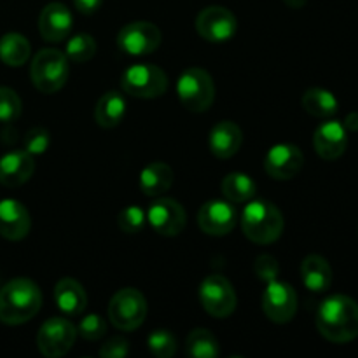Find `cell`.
Masks as SVG:
<instances>
[{
    "label": "cell",
    "instance_id": "obj_1",
    "mask_svg": "<svg viewBox=\"0 0 358 358\" xmlns=\"http://www.w3.org/2000/svg\"><path fill=\"white\" fill-rule=\"evenodd\" d=\"M317 329L327 341L350 343L358 338V303L348 296H332L320 304Z\"/></svg>",
    "mask_w": 358,
    "mask_h": 358
},
{
    "label": "cell",
    "instance_id": "obj_2",
    "mask_svg": "<svg viewBox=\"0 0 358 358\" xmlns=\"http://www.w3.org/2000/svg\"><path fill=\"white\" fill-rule=\"evenodd\" d=\"M42 308L41 289L28 278H14L0 289V322L21 325Z\"/></svg>",
    "mask_w": 358,
    "mask_h": 358
},
{
    "label": "cell",
    "instance_id": "obj_3",
    "mask_svg": "<svg viewBox=\"0 0 358 358\" xmlns=\"http://www.w3.org/2000/svg\"><path fill=\"white\" fill-rule=\"evenodd\" d=\"M283 215L273 203L252 201L245 206L241 215V229L250 241L269 245L278 240L283 233Z\"/></svg>",
    "mask_w": 358,
    "mask_h": 358
},
{
    "label": "cell",
    "instance_id": "obj_4",
    "mask_svg": "<svg viewBox=\"0 0 358 358\" xmlns=\"http://www.w3.org/2000/svg\"><path fill=\"white\" fill-rule=\"evenodd\" d=\"M30 77L34 86L41 93L51 94L62 90L69 79V58L58 49H41L34 56L30 66Z\"/></svg>",
    "mask_w": 358,
    "mask_h": 358
},
{
    "label": "cell",
    "instance_id": "obj_5",
    "mask_svg": "<svg viewBox=\"0 0 358 358\" xmlns=\"http://www.w3.org/2000/svg\"><path fill=\"white\" fill-rule=\"evenodd\" d=\"M180 103L194 114L208 110L215 98V86L210 73L203 69H187L177 83Z\"/></svg>",
    "mask_w": 358,
    "mask_h": 358
},
{
    "label": "cell",
    "instance_id": "obj_6",
    "mask_svg": "<svg viewBox=\"0 0 358 358\" xmlns=\"http://www.w3.org/2000/svg\"><path fill=\"white\" fill-rule=\"evenodd\" d=\"M147 317V303L136 289H121L108 303V320L119 331L131 332L143 324Z\"/></svg>",
    "mask_w": 358,
    "mask_h": 358
},
{
    "label": "cell",
    "instance_id": "obj_7",
    "mask_svg": "<svg viewBox=\"0 0 358 358\" xmlns=\"http://www.w3.org/2000/svg\"><path fill=\"white\" fill-rule=\"evenodd\" d=\"M121 86L129 96L150 100V98L161 96L166 91L168 77L159 66L140 63V65L129 66L122 73Z\"/></svg>",
    "mask_w": 358,
    "mask_h": 358
},
{
    "label": "cell",
    "instance_id": "obj_8",
    "mask_svg": "<svg viewBox=\"0 0 358 358\" xmlns=\"http://www.w3.org/2000/svg\"><path fill=\"white\" fill-rule=\"evenodd\" d=\"M201 306L213 318H227L236 310V292L222 275H210L199 287Z\"/></svg>",
    "mask_w": 358,
    "mask_h": 358
},
{
    "label": "cell",
    "instance_id": "obj_9",
    "mask_svg": "<svg viewBox=\"0 0 358 358\" xmlns=\"http://www.w3.org/2000/svg\"><path fill=\"white\" fill-rule=\"evenodd\" d=\"M77 338V327L66 318L55 317L42 324L37 334V346L41 353L48 358L66 355Z\"/></svg>",
    "mask_w": 358,
    "mask_h": 358
},
{
    "label": "cell",
    "instance_id": "obj_10",
    "mask_svg": "<svg viewBox=\"0 0 358 358\" xmlns=\"http://www.w3.org/2000/svg\"><path fill=\"white\" fill-rule=\"evenodd\" d=\"M161 44L159 28L149 21H133L122 27L117 35L121 51L131 56H145L156 51Z\"/></svg>",
    "mask_w": 358,
    "mask_h": 358
},
{
    "label": "cell",
    "instance_id": "obj_11",
    "mask_svg": "<svg viewBox=\"0 0 358 358\" xmlns=\"http://www.w3.org/2000/svg\"><path fill=\"white\" fill-rule=\"evenodd\" d=\"M262 310H264L266 317L275 324H287L296 317V290L289 283L271 280L262 294Z\"/></svg>",
    "mask_w": 358,
    "mask_h": 358
},
{
    "label": "cell",
    "instance_id": "obj_12",
    "mask_svg": "<svg viewBox=\"0 0 358 358\" xmlns=\"http://www.w3.org/2000/svg\"><path fill=\"white\" fill-rule=\"evenodd\" d=\"M196 30L208 42H226L236 34V17L222 6L205 7L196 17Z\"/></svg>",
    "mask_w": 358,
    "mask_h": 358
},
{
    "label": "cell",
    "instance_id": "obj_13",
    "mask_svg": "<svg viewBox=\"0 0 358 358\" xmlns=\"http://www.w3.org/2000/svg\"><path fill=\"white\" fill-rule=\"evenodd\" d=\"M147 220L157 234L171 238L184 231L187 215H185L184 206L178 201L171 198H159L150 205Z\"/></svg>",
    "mask_w": 358,
    "mask_h": 358
},
{
    "label": "cell",
    "instance_id": "obj_14",
    "mask_svg": "<svg viewBox=\"0 0 358 358\" xmlns=\"http://www.w3.org/2000/svg\"><path fill=\"white\" fill-rule=\"evenodd\" d=\"M304 166V156L294 143H278L264 157V170L276 180H290Z\"/></svg>",
    "mask_w": 358,
    "mask_h": 358
},
{
    "label": "cell",
    "instance_id": "obj_15",
    "mask_svg": "<svg viewBox=\"0 0 358 358\" xmlns=\"http://www.w3.org/2000/svg\"><path fill=\"white\" fill-rule=\"evenodd\" d=\"M198 224L203 233L210 236H226L236 226V210L220 199L205 203L198 213Z\"/></svg>",
    "mask_w": 358,
    "mask_h": 358
},
{
    "label": "cell",
    "instance_id": "obj_16",
    "mask_svg": "<svg viewBox=\"0 0 358 358\" xmlns=\"http://www.w3.org/2000/svg\"><path fill=\"white\" fill-rule=\"evenodd\" d=\"M30 213L27 206L16 199L0 201V236L10 241H20L30 233Z\"/></svg>",
    "mask_w": 358,
    "mask_h": 358
},
{
    "label": "cell",
    "instance_id": "obj_17",
    "mask_svg": "<svg viewBox=\"0 0 358 358\" xmlns=\"http://www.w3.org/2000/svg\"><path fill=\"white\" fill-rule=\"evenodd\" d=\"M346 145H348V135L345 126L339 121L324 122L315 131L313 147L322 159H338L345 154Z\"/></svg>",
    "mask_w": 358,
    "mask_h": 358
},
{
    "label": "cell",
    "instance_id": "obj_18",
    "mask_svg": "<svg viewBox=\"0 0 358 358\" xmlns=\"http://www.w3.org/2000/svg\"><path fill=\"white\" fill-rule=\"evenodd\" d=\"M72 30V14L62 2H51L38 16V31L48 42H62Z\"/></svg>",
    "mask_w": 358,
    "mask_h": 358
},
{
    "label": "cell",
    "instance_id": "obj_19",
    "mask_svg": "<svg viewBox=\"0 0 358 358\" xmlns=\"http://www.w3.org/2000/svg\"><path fill=\"white\" fill-rule=\"evenodd\" d=\"M34 171V156L27 150H14L0 157V184L6 187H20L30 180Z\"/></svg>",
    "mask_w": 358,
    "mask_h": 358
},
{
    "label": "cell",
    "instance_id": "obj_20",
    "mask_svg": "<svg viewBox=\"0 0 358 358\" xmlns=\"http://www.w3.org/2000/svg\"><path fill=\"white\" fill-rule=\"evenodd\" d=\"M243 142V133L240 126L233 121H220L210 131L208 145L210 150L219 159H229L240 150Z\"/></svg>",
    "mask_w": 358,
    "mask_h": 358
},
{
    "label": "cell",
    "instance_id": "obj_21",
    "mask_svg": "<svg viewBox=\"0 0 358 358\" xmlns=\"http://www.w3.org/2000/svg\"><path fill=\"white\" fill-rule=\"evenodd\" d=\"M55 301L65 317H77L87 306V296L83 285L73 278H62L55 287Z\"/></svg>",
    "mask_w": 358,
    "mask_h": 358
},
{
    "label": "cell",
    "instance_id": "obj_22",
    "mask_svg": "<svg viewBox=\"0 0 358 358\" xmlns=\"http://www.w3.org/2000/svg\"><path fill=\"white\" fill-rule=\"evenodd\" d=\"M301 276L306 289H310L311 292H324L332 283V268L327 259L311 254L301 264Z\"/></svg>",
    "mask_w": 358,
    "mask_h": 358
},
{
    "label": "cell",
    "instance_id": "obj_23",
    "mask_svg": "<svg viewBox=\"0 0 358 358\" xmlns=\"http://www.w3.org/2000/svg\"><path fill=\"white\" fill-rule=\"evenodd\" d=\"M171 184H173V170L166 163H161V161L150 163L140 173V191L145 196H150V198H157V196L164 194L171 187Z\"/></svg>",
    "mask_w": 358,
    "mask_h": 358
},
{
    "label": "cell",
    "instance_id": "obj_24",
    "mask_svg": "<svg viewBox=\"0 0 358 358\" xmlns=\"http://www.w3.org/2000/svg\"><path fill=\"white\" fill-rule=\"evenodd\" d=\"M126 114V100L117 91H108L94 107V121L105 129L115 128Z\"/></svg>",
    "mask_w": 358,
    "mask_h": 358
},
{
    "label": "cell",
    "instance_id": "obj_25",
    "mask_svg": "<svg viewBox=\"0 0 358 358\" xmlns=\"http://www.w3.org/2000/svg\"><path fill=\"white\" fill-rule=\"evenodd\" d=\"M303 107L308 114L315 115V117H332L338 112V98L327 90L322 87H311L303 94Z\"/></svg>",
    "mask_w": 358,
    "mask_h": 358
},
{
    "label": "cell",
    "instance_id": "obj_26",
    "mask_svg": "<svg viewBox=\"0 0 358 358\" xmlns=\"http://www.w3.org/2000/svg\"><path fill=\"white\" fill-rule=\"evenodd\" d=\"M30 58V42L21 34H6L0 38V59L9 66H21Z\"/></svg>",
    "mask_w": 358,
    "mask_h": 358
},
{
    "label": "cell",
    "instance_id": "obj_27",
    "mask_svg": "<svg viewBox=\"0 0 358 358\" xmlns=\"http://www.w3.org/2000/svg\"><path fill=\"white\" fill-rule=\"evenodd\" d=\"M222 194L229 199L231 203H245L248 199H252L257 192V185L252 180L248 175L240 173V171H234V173L226 175L222 178Z\"/></svg>",
    "mask_w": 358,
    "mask_h": 358
},
{
    "label": "cell",
    "instance_id": "obj_28",
    "mask_svg": "<svg viewBox=\"0 0 358 358\" xmlns=\"http://www.w3.org/2000/svg\"><path fill=\"white\" fill-rule=\"evenodd\" d=\"M185 350H187L189 357L194 358H215L219 357L220 346L215 336L206 329H194L191 334L187 336L185 341Z\"/></svg>",
    "mask_w": 358,
    "mask_h": 358
},
{
    "label": "cell",
    "instance_id": "obj_29",
    "mask_svg": "<svg viewBox=\"0 0 358 358\" xmlns=\"http://www.w3.org/2000/svg\"><path fill=\"white\" fill-rule=\"evenodd\" d=\"M96 52V42L90 34H77L66 42V58L76 63L90 62Z\"/></svg>",
    "mask_w": 358,
    "mask_h": 358
},
{
    "label": "cell",
    "instance_id": "obj_30",
    "mask_svg": "<svg viewBox=\"0 0 358 358\" xmlns=\"http://www.w3.org/2000/svg\"><path fill=\"white\" fill-rule=\"evenodd\" d=\"M147 345H149L150 352L159 358H170L177 352L175 336L164 329H156L154 332H150L149 338H147Z\"/></svg>",
    "mask_w": 358,
    "mask_h": 358
},
{
    "label": "cell",
    "instance_id": "obj_31",
    "mask_svg": "<svg viewBox=\"0 0 358 358\" xmlns=\"http://www.w3.org/2000/svg\"><path fill=\"white\" fill-rule=\"evenodd\" d=\"M21 114V100L10 87L0 86V122H13Z\"/></svg>",
    "mask_w": 358,
    "mask_h": 358
},
{
    "label": "cell",
    "instance_id": "obj_32",
    "mask_svg": "<svg viewBox=\"0 0 358 358\" xmlns=\"http://www.w3.org/2000/svg\"><path fill=\"white\" fill-rule=\"evenodd\" d=\"M145 220L147 217L142 208H138V206H128V208H124L119 213L117 224L122 233L138 234L143 229V226H145Z\"/></svg>",
    "mask_w": 358,
    "mask_h": 358
},
{
    "label": "cell",
    "instance_id": "obj_33",
    "mask_svg": "<svg viewBox=\"0 0 358 358\" xmlns=\"http://www.w3.org/2000/svg\"><path fill=\"white\" fill-rule=\"evenodd\" d=\"M107 332V322L100 315H86L77 325V334L83 336L87 341H98Z\"/></svg>",
    "mask_w": 358,
    "mask_h": 358
},
{
    "label": "cell",
    "instance_id": "obj_34",
    "mask_svg": "<svg viewBox=\"0 0 358 358\" xmlns=\"http://www.w3.org/2000/svg\"><path fill=\"white\" fill-rule=\"evenodd\" d=\"M49 143H51V136L49 131L44 128H31L30 131L24 135V150L31 156H41L48 150Z\"/></svg>",
    "mask_w": 358,
    "mask_h": 358
},
{
    "label": "cell",
    "instance_id": "obj_35",
    "mask_svg": "<svg viewBox=\"0 0 358 358\" xmlns=\"http://www.w3.org/2000/svg\"><path fill=\"white\" fill-rule=\"evenodd\" d=\"M254 269H255V275H257L259 280H262V282H271V280H276V276H278V271H280V266H278V261H276L273 255H259L257 261H255L254 264Z\"/></svg>",
    "mask_w": 358,
    "mask_h": 358
},
{
    "label": "cell",
    "instance_id": "obj_36",
    "mask_svg": "<svg viewBox=\"0 0 358 358\" xmlns=\"http://www.w3.org/2000/svg\"><path fill=\"white\" fill-rule=\"evenodd\" d=\"M129 352V345L122 338H112L100 348V355L103 358H124Z\"/></svg>",
    "mask_w": 358,
    "mask_h": 358
},
{
    "label": "cell",
    "instance_id": "obj_37",
    "mask_svg": "<svg viewBox=\"0 0 358 358\" xmlns=\"http://www.w3.org/2000/svg\"><path fill=\"white\" fill-rule=\"evenodd\" d=\"M73 3H76V9L79 10V13L90 16V14H94L100 9L103 0H73Z\"/></svg>",
    "mask_w": 358,
    "mask_h": 358
},
{
    "label": "cell",
    "instance_id": "obj_38",
    "mask_svg": "<svg viewBox=\"0 0 358 358\" xmlns=\"http://www.w3.org/2000/svg\"><path fill=\"white\" fill-rule=\"evenodd\" d=\"M345 126L350 129V131H358V112H352L346 117Z\"/></svg>",
    "mask_w": 358,
    "mask_h": 358
},
{
    "label": "cell",
    "instance_id": "obj_39",
    "mask_svg": "<svg viewBox=\"0 0 358 358\" xmlns=\"http://www.w3.org/2000/svg\"><path fill=\"white\" fill-rule=\"evenodd\" d=\"M283 2L289 7H292V9H301V7L306 6L308 0H283Z\"/></svg>",
    "mask_w": 358,
    "mask_h": 358
}]
</instances>
